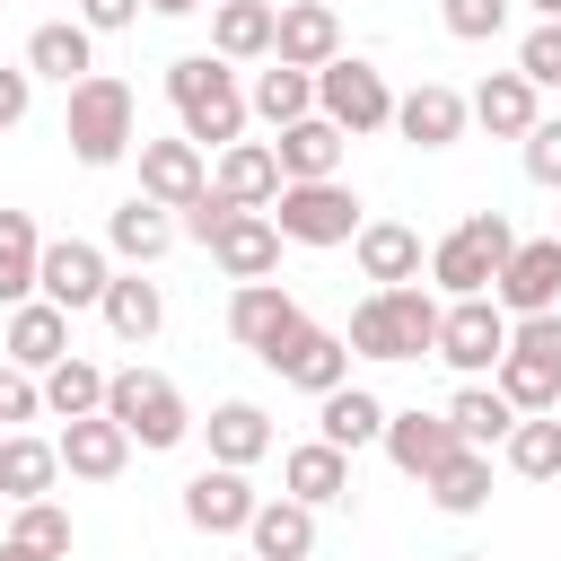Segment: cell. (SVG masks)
Returning <instances> with one entry per match:
<instances>
[{
  "label": "cell",
  "instance_id": "db71d44e",
  "mask_svg": "<svg viewBox=\"0 0 561 561\" xmlns=\"http://www.w3.org/2000/svg\"><path fill=\"white\" fill-rule=\"evenodd\" d=\"M456 561H491V552H456Z\"/></svg>",
  "mask_w": 561,
  "mask_h": 561
},
{
  "label": "cell",
  "instance_id": "52a82bcc",
  "mask_svg": "<svg viewBox=\"0 0 561 561\" xmlns=\"http://www.w3.org/2000/svg\"><path fill=\"white\" fill-rule=\"evenodd\" d=\"M289 245H351L368 219H359V193L333 175V184H280L272 193V210H263Z\"/></svg>",
  "mask_w": 561,
  "mask_h": 561
},
{
  "label": "cell",
  "instance_id": "9c48e42d",
  "mask_svg": "<svg viewBox=\"0 0 561 561\" xmlns=\"http://www.w3.org/2000/svg\"><path fill=\"white\" fill-rule=\"evenodd\" d=\"M500 351H508V316H500L491 298H456V307H438V351H430V359H447L456 377H491Z\"/></svg>",
  "mask_w": 561,
  "mask_h": 561
},
{
  "label": "cell",
  "instance_id": "c3c4849f",
  "mask_svg": "<svg viewBox=\"0 0 561 561\" xmlns=\"http://www.w3.org/2000/svg\"><path fill=\"white\" fill-rule=\"evenodd\" d=\"M26 105H35V79L0 61V131H18V123H26Z\"/></svg>",
  "mask_w": 561,
  "mask_h": 561
},
{
  "label": "cell",
  "instance_id": "f907efd6",
  "mask_svg": "<svg viewBox=\"0 0 561 561\" xmlns=\"http://www.w3.org/2000/svg\"><path fill=\"white\" fill-rule=\"evenodd\" d=\"M140 9H158V18H193L202 0H140Z\"/></svg>",
  "mask_w": 561,
  "mask_h": 561
},
{
  "label": "cell",
  "instance_id": "7a4b0ae2",
  "mask_svg": "<svg viewBox=\"0 0 561 561\" xmlns=\"http://www.w3.org/2000/svg\"><path fill=\"white\" fill-rule=\"evenodd\" d=\"M359 359H430L438 351V298L421 289V280H403V289H368L359 307H351V333H342Z\"/></svg>",
  "mask_w": 561,
  "mask_h": 561
},
{
  "label": "cell",
  "instance_id": "30bf717a",
  "mask_svg": "<svg viewBox=\"0 0 561 561\" xmlns=\"http://www.w3.org/2000/svg\"><path fill=\"white\" fill-rule=\"evenodd\" d=\"M491 307L500 316H552L561 307V237H517V254L491 280Z\"/></svg>",
  "mask_w": 561,
  "mask_h": 561
},
{
  "label": "cell",
  "instance_id": "cb8c5ba5",
  "mask_svg": "<svg viewBox=\"0 0 561 561\" xmlns=\"http://www.w3.org/2000/svg\"><path fill=\"white\" fill-rule=\"evenodd\" d=\"M280 482H289L298 508H333V500H351V456L324 447V438H307V447L280 456Z\"/></svg>",
  "mask_w": 561,
  "mask_h": 561
},
{
  "label": "cell",
  "instance_id": "484cf974",
  "mask_svg": "<svg viewBox=\"0 0 561 561\" xmlns=\"http://www.w3.org/2000/svg\"><path fill=\"white\" fill-rule=\"evenodd\" d=\"M272 26H280L272 0H219L210 9V53L219 61H272Z\"/></svg>",
  "mask_w": 561,
  "mask_h": 561
},
{
  "label": "cell",
  "instance_id": "ee69618b",
  "mask_svg": "<svg viewBox=\"0 0 561 561\" xmlns=\"http://www.w3.org/2000/svg\"><path fill=\"white\" fill-rule=\"evenodd\" d=\"M508 351H526V359L561 368V307H552V316H517V324H508Z\"/></svg>",
  "mask_w": 561,
  "mask_h": 561
},
{
  "label": "cell",
  "instance_id": "f1b7e54d",
  "mask_svg": "<svg viewBox=\"0 0 561 561\" xmlns=\"http://www.w3.org/2000/svg\"><path fill=\"white\" fill-rule=\"evenodd\" d=\"M351 245H359V272H368L377 289H403V280H421V237H412L403 219H368Z\"/></svg>",
  "mask_w": 561,
  "mask_h": 561
},
{
  "label": "cell",
  "instance_id": "83f0119b",
  "mask_svg": "<svg viewBox=\"0 0 561 561\" xmlns=\"http://www.w3.org/2000/svg\"><path fill=\"white\" fill-rule=\"evenodd\" d=\"M245 543H254V561H307V552H316V508H298V500H254Z\"/></svg>",
  "mask_w": 561,
  "mask_h": 561
},
{
  "label": "cell",
  "instance_id": "ba28073f",
  "mask_svg": "<svg viewBox=\"0 0 561 561\" xmlns=\"http://www.w3.org/2000/svg\"><path fill=\"white\" fill-rule=\"evenodd\" d=\"M263 368L280 377V386H307V394H333V386H351V342L342 333H324L316 316H298L272 351H263Z\"/></svg>",
  "mask_w": 561,
  "mask_h": 561
},
{
  "label": "cell",
  "instance_id": "8fae6325",
  "mask_svg": "<svg viewBox=\"0 0 561 561\" xmlns=\"http://www.w3.org/2000/svg\"><path fill=\"white\" fill-rule=\"evenodd\" d=\"M105 254L88 245V237H44V263H35V298L44 307H61V316H79V307H96L105 298Z\"/></svg>",
  "mask_w": 561,
  "mask_h": 561
},
{
  "label": "cell",
  "instance_id": "74e56055",
  "mask_svg": "<svg viewBox=\"0 0 561 561\" xmlns=\"http://www.w3.org/2000/svg\"><path fill=\"white\" fill-rule=\"evenodd\" d=\"M421 491H430L447 517H473V508L491 500V456H482V447H456V456H447V465H438Z\"/></svg>",
  "mask_w": 561,
  "mask_h": 561
},
{
  "label": "cell",
  "instance_id": "11a10c76",
  "mask_svg": "<svg viewBox=\"0 0 561 561\" xmlns=\"http://www.w3.org/2000/svg\"><path fill=\"white\" fill-rule=\"evenodd\" d=\"M552 237H561V210H552Z\"/></svg>",
  "mask_w": 561,
  "mask_h": 561
},
{
  "label": "cell",
  "instance_id": "816d5d0a",
  "mask_svg": "<svg viewBox=\"0 0 561 561\" xmlns=\"http://www.w3.org/2000/svg\"><path fill=\"white\" fill-rule=\"evenodd\" d=\"M0 561H35V552H18V543H0Z\"/></svg>",
  "mask_w": 561,
  "mask_h": 561
},
{
  "label": "cell",
  "instance_id": "ffe728a7",
  "mask_svg": "<svg viewBox=\"0 0 561 561\" xmlns=\"http://www.w3.org/2000/svg\"><path fill=\"white\" fill-rule=\"evenodd\" d=\"M386 456H394V473L430 482V473L456 456V430H447V412H386Z\"/></svg>",
  "mask_w": 561,
  "mask_h": 561
},
{
  "label": "cell",
  "instance_id": "e575fe53",
  "mask_svg": "<svg viewBox=\"0 0 561 561\" xmlns=\"http://www.w3.org/2000/svg\"><path fill=\"white\" fill-rule=\"evenodd\" d=\"M324 412H316V430H324V447H368V438H386V403L368 394V386H333V394H316Z\"/></svg>",
  "mask_w": 561,
  "mask_h": 561
},
{
  "label": "cell",
  "instance_id": "6da1fadb",
  "mask_svg": "<svg viewBox=\"0 0 561 561\" xmlns=\"http://www.w3.org/2000/svg\"><path fill=\"white\" fill-rule=\"evenodd\" d=\"M167 96H175L193 149L245 140V88H237V70H228L219 53H175V61H167Z\"/></svg>",
  "mask_w": 561,
  "mask_h": 561
},
{
  "label": "cell",
  "instance_id": "8d00e7d4",
  "mask_svg": "<svg viewBox=\"0 0 561 561\" xmlns=\"http://www.w3.org/2000/svg\"><path fill=\"white\" fill-rule=\"evenodd\" d=\"M35 263H44V237L26 210H0V307H26L35 298Z\"/></svg>",
  "mask_w": 561,
  "mask_h": 561
},
{
  "label": "cell",
  "instance_id": "2e32d148",
  "mask_svg": "<svg viewBox=\"0 0 561 561\" xmlns=\"http://www.w3.org/2000/svg\"><path fill=\"white\" fill-rule=\"evenodd\" d=\"M0 351H9V368L44 377L53 359H70V316H61V307H44V298H26V307H9V333H0Z\"/></svg>",
  "mask_w": 561,
  "mask_h": 561
},
{
  "label": "cell",
  "instance_id": "9a60e30c",
  "mask_svg": "<svg viewBox=\"0 0 561 561\" xmlns=\"http://www.w3.org/2000/svg\"><path fill=\"white\" fill-rule=\"evenodd\" d=\"M202 149L193 140H140V202H158V210H184V202H202Z\"/></svg>",
  "mask_w": 561,
  "mask_h": 561
},
{
  "label": "cell",
  "instance_id": "277c9868",
  "mask_svg": "<svg viewBox=\"0 0 561 561\" xmlns=\"http://www.w3.org/2000/svg\"><path fill=\"white\" fill-rule=\"evenodd\" d=\"M517 254V228L500 219V210H465L447 237H438V254H430V280L447 289V298H491V280H500V263Z\"/></svg>",
  "mask_w": 561,
  "mask_h": 561
},
{
  "label": "cell",
  "instance_id": "44dd1931",
  "mask_svg": "<svg viewBox=\"0 0 561 561\" xmlns=\"http://www.w3.org/2000/svg\"><path fill=\"white\" fill-rule=\"evenodd\" d=\"M184 517H193L202 535H245V517H254V491H245V473H228V465H202V473L184 482Z\"/></svg>",
  "mask_w": 561,
  "mask_h": 561
},
{
  "label": "cell",
  "instance_id": "8992f818",
  "mask_svg": "<svg viewBox=\"0 0 561 561\" xmlns=\"http://www.w3.org/2000/svg\"><path fill=\"white\" fill-rule=\"evenodd\" d=\"M316 114H324L342 140H359V131H386V123H394V88H386V70H368L359 53H333V61L316 70Z\"/></svg>",
  "mask_w": 561,
  "mask_h": 561
},
{
  "label": "cell",
  "instance_id": "5b68a950",
  "mask_svg": "<svg viewBox=\"0 0 561 561\" xmlns=\"http://www.w3.org/2000/svg\"><path fill=\"white\" fill-rule=\"evenodd\" d=\"M105 421L131 447H184L193 438V412H184L175 377H158V368H114L105 377Z\"/></svg>",
  "mask_w": 561,
  "mask_h": 561
},
{
  "label": "cell",
  "instance_id": "f6af8a7d",
  "mask_svg": "<svg viewBox=\"0 0 561 561\" xmlns=\"http://www.w3.org/2000/svg\"><path fill=\"white\" fill-rule=\"evenodd\" d=\"M526 175L561 193V114H535V131H526Z\"/></svg>",
  "mask_w": 561,
  "mask_h": 561
},
{
  "label": "cell",
  "instance_id": "b9f144b4",
  "mask_svg": "<svg viewBox=\"0 0 561 561\" xmlns=\"http://www.w3.org/2000/svg\"><path fill=\"white\" fill-rule=\"evenodd\" d=\"M517 79H535V88H561V18H543V26L517 44Z\"/></svg>",
  "mask_w": 561,
  "mask_h": 561
},
{
  "label": "cell",
  "instance_id": "ab89813d",
  "mask_svg": "<svg viewBox=\"0 0 561 561\" xmlns=\"http://www.w3.org/2000/svg\"><path fill=\"white\" fill-rule=\"evenodd\" d=\"M500 447H508V473H526V482H552L561 473V421L552 412H526Z\"/></svg>",
  "mask_w": 561,
  "mask_h": 561
},
{
  "label": "cell",
  "instance_id": "1f68e13d",
  "mask_svg": "<svg viewBox=\"0 0 561 561\" xmlns=\"http://www.w3.org/2000/svg\"><path fill=\"white\" fill-rule=\"evenodd\" d=\"M105 245H114V254L140 272V263H158V254L175 245V219H167L158 202H140V193H131V202H114V219H105Z\"/></svg>",
  "mask_w": 561,
  "mask_h": 561
},
{
  "label": "cell",
  "instance_id": "d6a6232c",
  "mask_svg": "<svg viewBox=\"0 0 561 561\" xmlns=\"http://www.w3.org/2000/svg\"><path fill=\"white\" fill-rule=\"evenodd\" d=\"M96 316L114 324V342H149V333L167 324V298H158V280L114 272V280H105V298H96Z\"/></svg>",
  "mask_w": 561,
  "mask_h": 561
},
{
  "label": "cell",
  "instance_id": "7bdbcfd3",
  "mask_svg": "<svg viewBox=\"0 0 561 561\" xmlns=\"http://www.w3.org/2000/svg\"><path fill=\"white\" fill-rule=\"evenodd\" d=\"M438 18H447V35H465V44H491V35L508 26V0H438Z\"/></svg>",
  "mask_w": 561,
  "mask_h": 561
},
{
  "label": "cell",
  "instance_id": "7dc6e473",
  "mask_svg": "<svg viewBox=\"0 0 561 561\" xmlns=\"http://www.w3.org/2000/svg\"><path fill=\"white\" fill-rule=\"evenodd\" d=\"M228 210H237V202H219V193H210V184H202V202H184V219H175V228H184V237H193V245H210V237H219V228H228Z\"/></svg>",
  "mask_w": 561,
  "mask_h": 561
},
{
  "label": "cell",
  "instance_id": "7c38bea8",
  "mask_svg": "<svg viewBox=\"0 0 561 561\" xmlns=\"http://www.w3.org/2000/svg\"><path fill=\"white\" fill-rule=\"evenodd\" d=\"M210 263L245 289V280H272L280 272V228L263 219V210H228V228L210 237Z\"/></svg>",
  "mask_w": 561,
  "mask_h": 561
},
{
  "label": "cell",
  "instance_id": "3957f363",
  "mask_svg": "<svg viewBox=\"0 0 561 561\" xmlns=\"http://www.w3.org/2000/svg\"><path fill=\"white\" fill-rule=\"evenodd\" d=\"M61 140H70V158H79V167H114L123 149H140V105H131V88H123V79H105V70H88V79L70 88Z\"/></svg>",
  "mask_w": 561,
  "mask_h": 561
},
{
  "label": "cell",
  "instance_id": "f546056e",
  "mask_svg": "<svg viewBox=\"0 0 561 561\" xmlns=\"http://www.w3.org/2000/svg\"><path fill=\"white\" fill-rule=\"evenodd\" d=\"M202 430H210V465H228V473H245V465L272 456V421H263V403H219Z\"/></svg>",
  "mask_w": 561,
  "mask_h": 561
},
{
  "label": "cell",
  "instance_id": "ac0fdd59",
  "mask_svg": "<svg viewBox=\"0 0 561 561\" xmlns=\"http://www.w3.org/2000/svg\"><path fill=\"white\" fill-rule=\"evenodd\" d=\"M210 193L237 202V210H272V193H280V158H272V140H228Z\"/></svg>",
  "mask_w": 561,
  "mask_h": 561
},
{
  "label": "cell",
  "instance_id": "d6986e66",
  "mask_svg": "<svg viewBox=\"0 0 561 561\" xmlns=\"http://www.w3.org/2000/svg\"><path fill=\"white\" fill-rule=\"evenodd\" d=\"M298 316H307V307H298V298H289L280 280H245V289L228 298V333H237V342H245L254 359H263V351H272V342H280V333H289Z\"/></svg>",
  "mask_w": 561,
  "mask_h": 561
},
{
  "label": "cell",
  "instance_id": "5bb4252c",
  "mask_svg": "<svg viewBox=\"0 0 561 561\" xmlns=\"http://www.w3.org/2000/svg\"><path fill=\"white\" fill-rule=\"evenodd\" d=\"M465 123H473V114H465V96H456L447 79H421L412 96H394V131H403V140H421V149H456V140H465Z\"/></svg>",
  "mask_w": 561,
  "mask_h": 561
},
{
  "label": "cell",
  "instance_id": "e0dca14e",
  "mask_svg": "<svg viewBox=\"0 0 561 561\" xmlns=\"http://www.w3.org/2000/svg\"><path fill=\"white\" fill-rule=\"evenodd\" d=\"M53 456H61V473H79V482H114V473L131 465V438H123L105 412H88V421H61Z\"/></svg>",
  "mask_w": 561,
  "mask_h": 561
},
{
  "label": "cell",
  "instance_id": "60d3db41",
  "mask_svg": "<svg viewBox=\"0 0 561 561\" xmlns=\"http://www.w3.org/2000/svg\"><path fill=\"white\" fill-rule=\"evenodd\" d=\"M9 543H18V552H35V561H61V552H70V508L26 500V508L9 517Z\"/></svg>",
  "mask_w": 561,
  "mask_h": 561
},
{
  "label": "cell",
  "instance_id": "681fc988",
  "mask_svg": "<svg viewBox=\"0 0 561 561\" xmlns=\"http://www.w3.org/2000/svg\"><path fill=\"white\" fill-rule=\"evenodd\" d=\"M140 18V0H79V26L88 35H114V26H131Z\"/></svg>",
  "mask_w": 561,
  "mask_h": 561
},
{
  "label": "cell",
  "instance_id": "4fadbf2b",
  "mask_svg": "<svg viewBox=\"0 0 561 561\" xmlns=\"http://www.w3.org/2000/svg\"><path fill=\"white\" fill-rule=\"evenodd\" d=\"M333 53H342V18H333L324 0H289L280 26H272V61H289V70H324Z\"/></svg>",
  "mask_w": 561,
  "mask_h": 561
},
{
  "label": "cell",
  "instance_id": "7402d4cb",
  "mask_svg": "<svg viewBox=\"0 0 561 561\" xmlns=\"http://www.w3.org/2000/svg\"><path fill=\"white\" fill-rule=\"evenodd\" d=\"M88 70H96V44H88L79 18H44V26L26 35V79H61V88H79Z\"/></svg>",
  "mask_w": 561,
  "mask_h": 561
},
{
  "label": "cell",
  "instance_id": "4dcf8cb0",
  "mask_svg": "<svg viewBox=\"0 0 561 561\" xmlns=\"http://www.w3.org/2000/svg\"><path fill=\"white\" fill-rule=\"evenodd\" d=\"M245 114H263L272 131H289V123H307V114H316V70H289V61H272V70H254V88H245Z\"/></svg>",
  "mask_w": 561,
  "mask_h": 561
},
{
  "label": "cell",
  "instance_id": "9f6ffc18",
  "mask_svg": "<svg viewBox=\"0 0 561 561\" xmlns=\"http://www.w3.org/2000/svg\"><path fill=\"white\" fill-rule=\"evenodd\" d=\"M0 508H9V500H0Z\"/></svg>",
  "mask_w": 561,
  "mask_h": 561
},
{
  "label": "cell",
  "instance_id": "4316f807",
  "mask_svg": "<svg viewBox=\"0 0 561 561\" xmlns=\"http://www.w3.org/2000/svg\"><path fill=\"white\" fill-rule=\"evenodd\" d=\"M465 114H473L491 140H526V131H535V79H517V70H491V79L465 96Z\"/></svg>",
  "mask_w": 561,
  "mask_h": 561
},
{
  "label": "cell",
  "instance_id": "836d02e7",
  "mask_svg": "<svg viewBox=\"0 0 561 561\" xmlns=\"http://www.w3.org/2000/svg\"><path fill=\"white\" fill-rule=\"evenodd\" d=\"M447 430H456V447H482V456H491V447L517 430V412H508L500 386H456V394H447Z\"/></svg>",
  "mask_w": 561,
  "mask_h": 561
},
{
  "label": "cell",
  "instance_id": "f5cc1de1",
  "mask_svg": "<svg viewBox=\"0 0 561 561\" xmlns=\"http://www.w3.org/2000/svg\"><path fill=\"white\" fill-rule=\"evenodd\" d=\"M535 9H543V18H561V0H535Z\"/></svg>",
  "mask_w": 561,
  "mask_h": 561
},
{
  "label": "cell",
  "instance_id": "bcb514c9",
  "mask_svg": "<svg viewBox=\"0 0 561 561\" xmlns=\"http://www.w3.org/2000/svg\"><path fill=\"white\" fill-rule=\"evenodd\" d=\"M35 412H44V386L0 359V430H18V421H35Z\"/></svg>",
  "mask_w": 561,
  "mask_h": 561
},
{
  "label": "cell",
  "instance_id": "f35d334b",
  "mask_svg": "<svg viewBox=\"0 0 561 561\" xmlns=\"http://www.w3.org/2000/svg\"><path fill=\"white\" fill-rule=\"evenodd\" d=\"M491 386L508 394V412H517V421H526V412H552V403H561V368H543V359H526V351H500Z\"/></svg>",
  "mask_w": 561,
  "mask_h": 561
},
{
  "label": "cell",
  "instance_id": "d4e9b609",
  "mask_svg": "<svg viewBox=\"0 0 561 561\" xmlns=\"http://www.w3.org/2000/svg\"><path fill=\"white\" fill-rule=\"evenodd\" d=\"M53 482H61V456H53V438L0 430V500H9V508H26V500H53Z\"/></svg>",
  "mask_w": 561,
  "mask_h": 561
},
{
  "label": "cell",
  "instance_id": "603a6c76",
  "mask_svg": "<svg viewBox=\"0 0 561 561\" xmlns=\"http://www.w3.org/2000/svg\"><path fill=\"white\" fill-rule=\"evenodd\" d=\"M272 158H280V184H333L342 175V131L324 114H307V123H289L272 140Z\"/></svg>",
  "mask_w": 561,
  "mask_h": 561
},
{
  "label": "cell",
  "instance_id": "d590c367",
  "mask_svg": "<svg viewBox=\"0 0 561 561\" xmlns=\"http://www.w3.org/2000/svg\"><path fill=\"white\" fill-rule=\"evenodd\" d=\"M35 386H44V412H53V421H88V412H105V368H88L79 351L53 359Z\"/></svg>",
  "mask_w": 561,
  "mask_h": 561
}]
</instances>
